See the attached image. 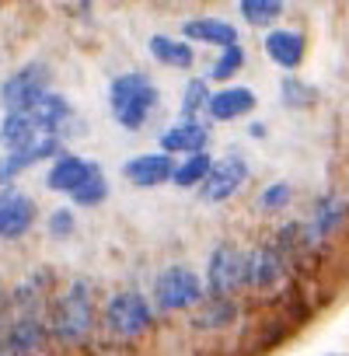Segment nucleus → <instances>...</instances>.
<instances>
[{
	"label": "nucleus",
	"instance_id": "nucleus-1",
	"mask_svg": "<svg viewBox=\"0 0 349 356\" xmlns=\"http://www.w3.org/2000/svg\"><path fill=\"white\" fill-rule=\"evenodd\" d=\"M98 325L95 297L88 280H74L56 300H53V318H49V339L60 346H84Z\"/></svg>",
	"mask_w": 349,
	"mask_h": 356
},
{
	"label": "nucleus",
	"instance_id": "nucleus-2",
	"mask_svg": "<svg viewBox=\"0 0 349 356\" xmlns=\"http://www.w3.org/2000/svg\"><path fill=\"white\" fill-rule=\"evenodd\" d=\"M108 105H112V115L122 129L136 133L140 126H147V119L157 112L161 105V91L150 84V77L143 70H126V74H115L108 81Z\"/></svg>",
	"mask_w": 349,
	"mask_h": 356
},
{
	"label": "nucleus",
	"instance_id": "nucleus-3",
	"mask_svg": "<svg viewBox=\"0 0 349 356\" xmlns=\"http://www.w3.org/2000/svg\"><path fill=\"white\" fill-rule=\"evenodd\" d=\"M102 328L115 342H133V339L147 335L154 328L150 297H143L140 290H119V293H112L105 300V307H102Z\"/></svg>",
	"mask_w": 349,
	"mask_h": 356
},
{
	"label": "nucleus",
	"instance_id": "nucleus-4",
	"mask_svg": "<svg viewBox=\"0 0 349 356\" xmlns=\"http://www.w3.org/2000/svg\"><path fill=\"white\" fill-rule=\"evenodd\" d=\"M203 280L196 276V269L189 266H168L164 273H157L154 280V293H150V307L154 314H179V311H189V307H200L206 297H203Z\"/></svg>",
	"mask_w": 349,
	"mask_h": 356
},
{
	"label": "nucleus",
	"instance_id": "nucleus-5",
	"mask_svg": "<svg viewBox=\"0 0 349 356\" xmlns=\"http://www.w3.org/2000/svg\"><path fill=\"white\" fill-rule=\"evenodd\" d=\"M49 91V67L42 60H32L25 67H18L4 84H0V105L4 112H29L42 95Z\"/></svg>",
	"mask_w": 349,
	"mask_h": 356
},
{
	"label": "nucleus",
	"instance_id": "nucleus-6",
	"mask_svg": "<svg viewBox=\"0 0 349 356\" xmlns=\"http://www.w3.org/2000/svg\"><path fill=\"white\" fill-rule=\"evenodd\" d=\"M245 286V252L231 241H220L210 252L206 262V293L210 297H231L234 290Z\"/></svg>",
	"mask_w": 349,
	"mask_h": 356
},
{
	"label": "nucleus",
	"instance_id": "nucleus-7",
	"mask_svg": "<svg viewBox=\"0 0 349 356\" xmlns=\"http://www.w3.org/2000/svg\"><path fill=\"white\" fill-rule=\"evenodd\" d=\"M248 175H252V164L241 154H224L220 161H213L210 175L203 178V186H200L203 203H227V200H234L245 189Z\"/></svg>",
	"mask_w": 349,
	"mask_h": 356
},
{
	"label": "nucleus",
	"instance_id": "nucleus-8",
	"mask_svg": "<svg viewBox=\"0 0 349 356\" xmlns=\"http://www.w3.org/2000/svg\"><path fill=\"white\" fill-rule=\"evenodd\" d=\"M35 217H39V207H35L32 196L15 193V189L0 193V241L25 238L35 227Z\"/></svg>",
	"mask_w": 349,
	"mask_h": 356
},
{
	"label": "nucleus",
	"instance_id": "nucleus-9",
	"mask_svg": "<svg viewBox=\"0 0 349 356\" xmlns=\"http://www.w3.org/2000/svg\"><path fill=\"white\" fill-rule=\"evenodd\" d=\"M171 175H174V157H168L161 150L136 154L122 164V178L136 189H157V186L171 182Z\"/></svg>",
	"mask_w": 349,
	"mask_h": 356
},
{
	"label": "nucleus",
	"instance_id": "nucleus-10",
	"mask_svg": "<svg viewBox=\"0 0 349 356\" xmlns=\"http://www.w3.org/2000/svg\"><path fill=\"white\" fill-rule=\"evenodd\" d=\"M102 168L95 164V161H88V157H77V154H60L53 164H49V171H46V189H53V193H67V196H74L91 175H98Z\"/></svg>",
	"mask_w": 349,
	"mask_h": 356
},
{
	"label": "nucleus",
	"instance_id": "nucleus-11",
	"mask_svg": "<svg viewBox=\"0 0 349 356\" xmlns=\"http://www.w3.org/2000/svg\"><path fill=\"white\" fill-rule=\"evenodd\" d=\"M157 143H161V154H200V150H206V143H210V126L203 122V119H179V122H171L161 136H157Z\"/></svg>",
	"mask_w": 349,
	"mask_h": 356
},
{
	"label": "nucleus",
	"instance_id": "nucleus-12",
	"mask_svg": "<svg viewBox=\"0 0 349 356\" xmlns=\"http://www.w3.org/2000/svg\"><path fill=\"white\" fill-rule=\"evenodd\" d=\"M349 220V203L339 200V196H321L311 210V220L304 224V234H307V245H318V241H328L342 224Z\"/></svg>",
	"mask_w": 349,
	"mask_h": 356
},
{
	"label": "nucleus",
	"instance_id": "nucleus-13",
	"mask_svg": "<svg viewBox=\"0 0 349 356\" xmlns=\"http://www.w3.org/2000/svg\"><path fill=\"white\" fill-rule=\"evenodd\" d=\"M279 276H283V259L273 245H259V248L245 252V286L269 290L279 283Z\"/></svg>",
	"mask_w": 349,
	"mask_h": 356
},
{
	"label": "nucleus",
	"instance_id": "nucleus-14",
	"mask_svg": "<svg viewBox=\"0 0 349 356\" xmlns=\"http://www.w3.org/2000/svg\"><path fill=\"white\" fill-rule=\"evenodd\" d=\"M49 342V325L42 318H15L4 332V346L11 356H35Z\"/></svg>",
	"mask_w": 349,
	"mask_h": 356
},
{
	"label": "nucleus",
	"instance_id": "nucleus-15",
	"mask_svg": "<svg viewBox=\"0 0 349 356\" xmlns=\"http://www.w3.org/2000/svg\"><path fill=\"white\" fill-rule=\"evenodd\" d=\"M255 105H259V95H255L252 88L234 84V88H220V91H213L206 112H210L213 122H231V119H241V115L255 112Z\"/></svg>",
	"mask_w": 349,
	"mask_h": 356
},
{
	"label": "nucleus",
	"instance_id": "nucleus-16",
	"mask_svg": "<svg viewBox=\"0 0 349 356\" xmlns=\"http://www.w3.org/2000/svg\"><path fill=\"white\" fill-rule=\"evenodd\" d=\"M182 39L217 46V49H231V46H238V29L224 18H189V22H182Z\"/></svg>",
	"mask_w": 349,
	"mask_h": 356
},
{
	"label": "nucleus",
	"instance_id": "nucleus-17",
	"mask_svg": "<svg viewBox=\"0 0 349 356\" xmlns=\"http://www.w3.org/2000/svg\"><path fill=\"white\" fill-rule=\"evenodd\" d=\"M304 53H307V39L297 29H273L266 35V56L283 70H297L304 63Z\"/></svg>",
	"mask_w": 349,
	"mask_h": 356
},
{
	"label": "nucleus",
	"instance_id": "nucleus-18",
	"mask_svg": "<svg viewBox=\"0 0 349 356\" xmlns=\"http://www.w3.org/2000/svg\"><path fill=\"white\" fill-rule=\"evenodd\" d=\"M29 119L39 126L42 136H56V129H60L63 122L74 119V105H70L67 95H60V91H46V95L29 108Z\"/></svg>",
	"mask_w": 349,
	"mask_h": 356
},
{
	"label": "nucleus",
	"instance_id": "nucleus-19",
	"mask_svg": "<svg viewBox=\"0 0 349 356\" xmlns=\"http://www.w3.org/2000/svg\"><path fill=\"white\" fill-rule=\"evenodd\" d=\"M147 49L161 67H171V70H193V63H196V53L186 39H174V35H164V32L150 35Z\"/></svg>",
	"mask_w": 349,
	"mask_h": 356
},
{
	"label": "nucleus",
	"instance_id": "nucleus-20",
	"mask_svg": "<svg viewBox=\"0 0 349 356\" xmlns=\"http://www.w3.org/2000/svg\"><path fill=\"white\" fill-rule=\"evenodd\" d=\"M39 136H42V133H39V126L29 119V112H11V115H4V122H0V147H4L8 154L32 147Z\"/></svg>",
	"mask_w": 349,
	"mask_h": 356
},
{
	"label": "nucleus",
	"instance_id": "nucleus-21",
	"mask_svg": "<svg viewBox=\"0 0 349 356\" xmlns=\"http://www.w3.org/2000/svg\"><path fill=\"white\" fill-rule=\"evenodd\" d=\"M234 321H238V304H234L231 297H210V300H203V307L196 311L193 328H200V332H217V328H227V325H234Z\"/></svg>",
	"mask_w": 349,
	"mask_h": 356
},
{
	"label": "nucleus",
	"instance_id": "nucleus-22",
	"mask_svg": "<svg viewBox=\"0 0 349 356\" xmlns=\"http://www.w3.org/2000/svg\"><path fill=\"white\" fill-rule=\"evenodd\" d=\"M210 168H213V157H210L206 150H200V154H189L182 164H174L171 182L179 186V189H196V186H203V178L210 175Z\"/></svg>",
	"mask_w": 349,
	"mask_h": 356
},
{
	"label": "nucleus",
	"instance_id": "nucleus-23",
	"mask_svg": "<svg viewBox=\"0 0 349 356\" xmlns=\"http://www.w3.org/2000/svg\"><path fill=\"white\" fill-rule=\"evenodd\" d=\"M279 102H283L286 108H311V105L318 102V91H314L311 84H304L297 74H286V77L279 81Z\"/></svg>",
	"mask_w": 349,
	"mask_h": 356
},
{
	"label": "nucleus",
	"instance_id": "nucleus-24",
	"mask_svg": "<svg viewBox=\"0 0 349 356\" xmlns=\"http://www.w3.org/2000/svg\"><path fill=\"white\" fill-rule=\"evenodd\" d=\"M210 81L206 77H189L182 88V119H200V112L210 105Z\"/></svg>",
	"mask_w": 349,
	"mask_h": 356
},
{
	"label": "nucleus",
	"instance_id": "nucleus-25",
	"mask_svg": "<svg viewBox=\"0 0 349 356\" xmlns=\"http://www.w3.org/2000/svg\"><path fill=\"white\" fill-rule=\"evenodd\" d=\"M238 11H241V18L248 25H273V22L283 18L286 8L279 4V0H241Z\"/></svg>",
	"mask_w": 349,
	"mask_h": 356
},
{
	"label": "nucleus",
	"instance_id": "nucleus-26",
	"mask_svg": "<svg viewBox=\"0 0 349 356\" xmlns=\"http://www.w3.org/2000/svg\"><path fill=\"white\" fill-rule=\"evenodd\" d=\"M241 67H245V49H241V42L238 46H231V49H220V56H217V63L210 67V81H231L234 74H241Z\"/></svg>",
	"mask_w": 349,
	"mask_h": 356
},
{
	"label": "nucleus",
	"instance_id": "nucleus-27",
	"mask_svg": "<svg viewBox=\"0 0 349 356\" xmlns=\"http://www.w3.org/2000/svg\"><path fill=\"white\" fill-rule=\"evenodd\" d=\"M105 196H108V182H105V175L98 171V175H91V178H88V182H84L70 200H74V207L91 210V207H102V203H105Z\"/></svg>",
	"mask_w": 349,
	"mask_h": 356
},
{
	"label": "nucleus",
	"instance_id": "nucleus-28",
	"mask_svg": "<svg viewBox=\"0 0 349 356\" xmlns=\"http://www.w3.org/2000/svg\"><path fill=\"white\" fill-rule=\"evenodd\" d=\"M290 203H293V186H290V182H273V186H266L262 196H259V210H262V213H279V210H286Z\"/></svg>",
	"mask_w": 349,
	"mask_h": 356
},
{
	"label": "nucleus",
	"instance_id": "nucleus-29",
	"mask_svg": "<svg viewBox=\"0 0 349 356\" xmlns=\"http://www.w3.org/2000/svg\"><path fill=\"white\" fill-rule=\"evenodd\" d=\"M77 231V220H74V210L70 207H60L49 213V234L53 238H70Z\"/></svg>",
	"mask_w": 349,
	"mask_h": 356
},
{
	"label": "nucleus",
	"instance_id": "nucleus-30",
	"mask_svg": "<svg viewBox=\"0 0 349 356\" xmlns=\"http://www.w3.org/2000/svg\"><path fill=\"white\" fill-rule=\"evenodd\" d=\"M15 321V304H11V293L0 290V328H11Z\"/></svg>",
	"mask_w": 349,
	"mask_h": 356
},
{
	"label": "nucleus",
	"instance_id": "nucleus-31",
	"mask_svg": "<svg viewBox=\"0 0 349 356\" xmlns=\"http://www.w3.org/2000/svg\"><path fill=\"white\" fill-rule=\"evenodd\" d=\"M248 136L262 140V136H266V122H252V126H248Z\"/></svg>",
	"mask_w": 349,
	"mask_h": 356
},
{
	"label": "nucleus",
	"instance_id": "nucleus-32",
	"mask_svg": "<svg viewBox=\"0 0 349 356\" xmlns=\"http://www.w3.org/2000/svg\"><path fill=\"white\" fill-rule=\"evenodd\" d=\"M0 356H11V353H8V346H4V339H0Z\"/></svg>",
	"mask_w": 349,
	"mask_h": 356
}]
</instances>
